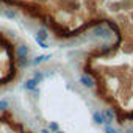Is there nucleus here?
Here are the masks:
<instances>
[{"mask_svg": "<svg viewBox=\"0 0 133 133\" xmlns=\"http://www.w3.org/2000/svg\"><path fill=\"white\" fill-rule=\"evenodd\" d=\"M80 85L85 86V88H88V89H91V88H94L96 82H94V78H92V75L89 72H85V74L80 75Z\"/></svg>", "mask_w": 133, "mask_h": 133, "instance_id": "f257e3e1", "label": "nucleus"}, {"mask_svg": "<svg viewBox=\"0 0 133 133\" xmlns=\"http://www.w3.org/2000/svg\"><path fill=\"white\" fill-rule=\"evenodd\" d=\"M16 55H17V58H27V56L30 55V49H28V45H25V44H19V45H16Z\"/></svg>", "mask_w": 133, "mask_h": 133, "instance_id": "f03ea898", "label": "nucleus"}, {"mask_svg": "<svg viewBox=\"0 0 133 133\" xmlns=\"http://www.w3.org/2000/svg\"><path fill=\"white\" fill-rule=\"evenodd\" d=\"M92 121H94V124H97V125H105L107 119H105V114H103V111H100V110H96V111L92 113Z\"/></svg>", "mask_w": 133, "mask_h": 133, "instance_id": "7ed1b4c3", "label": "nucleus"}, {"mask_svg": "<svg viewBox=\"0 0 133 133\" xmlns=\"http://www.w3.org/2000/svg\"><path fill=\"white\" fill-rule=\"evenodd\" d=\"M96 36H99V38H102V39H110V38H111V31H110V28L100 25V27L96 30Z\"/></svg>", "mask_w": 133, "mask_h": 133, "instance_id": "20e7f679", "label": "nucleus"}, {"mask_svg": "<svg viewBox=\"0 0 133 133\" xmlns=\"http://www.w3.org/2000/svg\"><path fill=\"white\" fill-rule=\"evenodd\" d=\"M103 114H105V119H107L105 125H111V122L116 119V113H114V110H113V108H107V110L103 111Z\"/></svg>", "mask_w": 133, "mask_h": 133, "instance_id": "39448f33", "label": "nucleus"}, {"mask_svg": "<svg viewBox=\"0 0 133 133\" xmlns=\"http://www.w3.org/2000/svg\"><path fill=\"white\" fill-rule=\"evenodd\" d=\"M38 85H39L38 80H35V78H28V80L24 83V88H25L27 91H35V89L38 88Z\"/></svg>", "mask_w": 133, "mask_h": 133, "instance_id": "423d86ee", "label": "nucleus"}, {"mask_svg": "<svg viewBox=\"0 0 133 133\" xmlns=\"http://www.w3.org/2000/svg\"><path fill=\"white\" fill-rule=\"evenodd\" d=\"M3 16H5L8 21H13V19L17 17V10H14V8H5V10H3Z\"/></svg>", "mask_w": 133, "mask_h": 133, "instance_id": "0eeeda50", "label": "nucleus"}, {"mask_svg": "<svg viewBox=\"0 0 133 133\" xmlns=\"http://www.w3.org/2000/svg\"><path fill=\"white\" fill-rule=\"evenodd\" d=\"M113 50H114V49H113L111 44H102V45L99 47V53H100V56H105V55L111 53Z\"/></svg>", "mask_w": 133, "mask_h": 133, "instance_id": "6e6552de", "label": "nucleus"}, {"mask_svg": "<svg viewBox=\"0 0 133 133\" xmlns=\"http://www.w3.org/2000/svg\"><path fill=\"white\" fill-rule=\"evenodd\" d=\"M36 38H39V39H42V41H47V38H49V31H47V28H44V27L38 28V31H36Z\"/></svg>", "mask_w": 133, "mask_h": 133, "instance_id": "1a4fd4ad", "label": "nucleus"}, {"mask_svg": "<svg viewBox=\"0 0 133 133\" xmlns=\"http://www.w3.org/2000/svg\"><path fill=\"white\" fill-rule=\"evenodd\" d=\"M50 58V55H39V56H36L33 61H30V64H33V66H39L42 61H47Z\"/></svg>", "mask_w": 133, "mask_h": 133, "instance_id": "9d476101", "label": "nucleus"}, {"mask_svg": "<svg viewBox=\"0 0 133 133\" xmlns=\"http://www.w3.org/2000/svg\"><path fill=\"white\" fill-rule=\"evenodd\" d=\"M17 66L21 69H25L27 66H30V59H28V56L27 58H17Z\"/></svg>", "mask_w": 133, "mask_h": 133, "instance_id": "9b49d317", "label": "nucleus"}, {"mask_svg": "<svg viewBox=\"0 0 133 133\" xmlns=\"http://www.w3.org/2000/svg\"><path fill=\"white\" fill-rule=\"evenodd\" d=\"M44 77H45V75H44V72H41V71H35V72H33V78L38 80L39 83L44 80Z\"/></svg>", "mask_w": 133, "mask_h": 133, "instance_id": "f8f14e48", "label": "nucleus"}, {"mask_svg": "<svg viewBox=\"0 0 133 133\" xmlns=\"http://www.w3.org/2000/svg\"><path fill=\"white\" fill-rule=\"evenodd\" d=\"M8 108H10V102H8L6 99L0 100V111H5V110H8Z\"/></svg>", "mask_w": 133, "mask_h": 133, "instance_id": "ddd939ff", "label": "nucleus"}, {"mask_svg": "<svg viewBox=\"0 0 133 133\" xmlns=\"http://www.w3.org/2000/svg\"><path fill=\"white\" fill-rule=\"evenodd\" d=\"M49 130H50L52 133L58 131V130H59V125H58V122H50V124H49Z\"/></svg>", "mask_w": 133, "mask_h": 133, "instance_id": "4468645a", "label": "nucleus"}, {"mask_svg": "<svg viewBox=\"0 0 133 133\" xmlns=\"http://www.w3.org/2000/svg\"><path fill=\"white\" fill-rule=\"evenodd\" d=\"M105 133H119V130H116L113 125H105Z\"/></svg>", "mask_w": 133, "mask_h": 133, "instance_id": "2eb2a0df", "label": "nucleus"}, {"mask_svg": "<svg viewBox=\"0 0 133 133\" xmlns=\"http://www.w3.org/2000/svg\"><path fill=\"white\" fill-rule=\"evenodd\" d=\"M35 39H36V42L39 44V47H42V49H47V47H49L45 41H42V39H39V38H35Z\"/></svg>", "mask_w": 133, "mask_h": 133, "instance_id": "dca6fc26", "label": "nucleus"}, {"mask_svg": "<svg viewBox=\"0 0 133 133\" xmlns=\"http://www.w3.org/2000/svg\"><path fill=\"white\" fill-rule=\"evenodd\" d=\"M41 133H52V131H50L49 128H42V130H41Z\"/></svg>", "mask_w": 133, "mask_h": 133, "instance_id": "f3484780", "label": "nucleus"}, {"mask_svg": "<svg viewBox=\"0 0 133 133\" xmlns=\"http://www.w3.org/2000/svg\"><path fill=\"white\" fill-rule=\"evenodd\" d=\"M125 133H133V130L131 128H125Z\"/></svg>", "mask_w": 133, "mask_h": 133, "instance_id": "a211bd4d", "label": "nucleus"}, {"mask_svg": "<svg viewBox=\"0 0 133 133\" xmlns=\"http://www.w3.org/2000/svg\"><path fill=\"white\" fill-rule=\"evenodd\" d=\"M0 16H3V10H2V6H0Z\"/></svg>", "mask_w": 133, "mask_h": 133, "instance_id": "6ab92c4d", "label": "nucleus"}, {"mask_svg": "<svg viewBox=\"0 0 133 133\" xmlns=\"http://www.w3.org/2000/svg\"><path fill=\"white\" fill-rule=\"evenodd\" d=\"M55 133H64V131H61V130H58V131H55Z\"/></svg>", "mask_w": 133, "mask_h": 133, "instance_id": "aec40b11", "label": "nucleus"}]
</instances>
